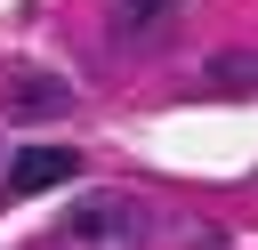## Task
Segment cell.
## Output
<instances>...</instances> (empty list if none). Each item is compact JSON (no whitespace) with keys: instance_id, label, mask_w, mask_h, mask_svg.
<instances>
[{"instance_id":"cell-5","label":"cell","mask_w":258,"mask_h":250,"mask_svg":"<svg viewBox=\"0 0 258 250\" xmlns=\"http://www.w3.org/2000/svg\"><path fill=\"white\" fill-rule=\"evenodd\" d=\"M169 8H177V0H113V24H121V32H145V24H161Z\"/></svg>"},{"instance_id":"cell-1","label":"cell","mask_w":258,"mask_h":250,"mask_svg":"<svg viewBox=\"0 0 258 250\" xmlns=\"http://www.w3.org/2000/svg\"><path fill=\"white\" fill-rule=\"evenodd\" d=\"M64 250H145V210L121 194H81L64 210Z\"/></svg>"},{"instance_id":"cell-3","label":"cell","mask_w":258,"mask_h":250,"mask_svg":"<svg viewBox=\"0 0 258 250\" xmlns=\"http://www.w3.org/2000/svg\"><path fill=\"white\" fill-rule=\"evenodd\" d=\"M81 177V153L73 145H24L8 161V194H48V185H73Z\"/></svg>"},{"instance_id":"cell-4","label":"cell","mask_w":258,"mask_h":250,"mask_svg":"<svg viewBox=\"0 0 258 250\" xmlns=\"http://www.w3.org/2000/svg\"><path fill=\"white\" fill-rule=\"evenodd\" d=\"M202 81H210L218 97H242V89H258V56H242V48H218Z\"/></svg>"},{"instance_id":"cell-2","label":"cell","mask_w":258,"mask_h":250,"mask_svg":"<svg viewBox=\"0 0 258 250\" xmlns=\"http://www.w3.org/2000/svg\"><path fill=\"white\" fill-rule=\"evenodd\" d=\"M0 105H8V121H64L73 113V81L64 73H40V65H16L0 81Z\"/></svg>"}]
</instances>
